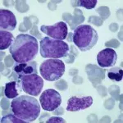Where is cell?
I'll use <instances>...</instances> for the list:
<instances>
[{
  "mask_svg": "<svg viewBox=\"0 0 123 123\" xmlns=\"http://www.w3.org/2000/svg\"><path fill=\"white\" fill-rule=\"evenodd\" d=\"M17 26V19L11 11L0 9V28L3 31H12Z\"/></svg>",
  "mask_w": 123,
  "mask_h": 123,
  "instance_id": "11",
  "label": "cell"
},
{
  "mask_svg": "<svg viewBox=\"0 0 123 123\" xmlns=\"http://www.w3.org/2000/svg\"><path fill=\"white\" fill-rule=\"evenodd\" d=\"M41 106L39 101L31 95H21L11 102V110L17 117L26 122H32L39 117Z\"/></svg>",
  "mask_w": 123,
  "mask_h": 123,
  "instance_id": "2",
  "label": "cell"
},
{
  "mask_svg": "<svg viewBox=\"0 0 123 123\" xmlns=\"http://www.w3.org/2000/svg\"><path fill=\"white\" fill-rule=\"evenodd\" d=\"M40 54L43 58L58 59L67 57L69 53L68 44L63 40L54 39L47 36L41 39Z\"/></svg>",
  "mask_w": 123,
  "mask_h": 123,
  "instance_id": "4",
  "label": "cell"
},
{
  "mask_svg": "<svg viewBox=\"0 0 123 123\" xmlns=\"http://www.w3.org/2000/svg\"><path fill=\"white\" fill-rule=\"evenodd\" d=\"M97 3V0H80L76 2V6H80L88 10H91L94 8Z\"/></svg>",
  "mask_w": 123,
  "mask_h": 123,
  "instance_id": "17",
  "label": "cell"
},
{
  "mask_svg": "<svg viewBox=\"0 0 123 123\" xmlns=\"http://www.w3.org/2000/svg\"><path fill=\"white\" fill-rule=\"evenodd\" d=\"M65 72V64L62 60L49 58L43 61L39 67L41 76L48 81H55L60 79Z\"/></svg>",
  "mask_w": 123,
  "mask_h": 123,
  "instance_id": "5",
  "label": "cell"
},
{
  "mask_svg": "<svg viewBox=\"0 0 123 123\" xmlns=\"http://www.w3.org/2000/svg\"><path fill=\"white\" fill-rule=\"evenodd\" d=\"M18 83L17 81H11V82L7 83L5 85L4 90V94L7 98H15L18 97L19 92H18ZM20 88V87H19Z\"/></svg>",
  "mask_w": 123,
  "mask_h": 123,
  "instance_id": "14",
  "label": "cell"
},
{
  "mask_svg": "<svg viewBox=\"0 0 123 123\" xmlns=\"http://www.w3.org/2000/svg\"><path fill=\"white\" fill-rule=\"evenodd\" d=\"M45 122H47V123H53V122H62V123H65V122H66V121H65L63 118H62V117H52L48 119V120Z\"/></svg>",
  "mask_w": 123,
  "mask_h": 123,
  "instance_id": "18",
  "label": "cell"
},
{
  "mask_svg": "<svg viewBox=\"0 0 123 123\" xmlns=\"http://www.w3.org/2000/svg\"><path fill=\"white\" fill-rule=\"evenodd\" d=\"M40 31L52 39L64 40L68 33V27L65 22L59 21L52 25H41Z\"/></svg>",
  "mask_w": 123,
  "mask_h": 123,
  "instance_id": "8",
  "label": "cell"
},
{
  "mask_svg": "<svg viewBox=\"0 0 123 123\" xmlns=\"http://www.w3.org/2000/svg\"><path fill=\"white\" fill-rule=\"evenodd\" d=\"M18 85L21 90L31 96H38L40 94L43 87L42 77L37 74L25 75L19 77Z\"/></svg>",
  "mask_w": 123,
  "mask_h": 123,
  "instance_id": "6",
  "label": "cell"
},
{
  "mask_svg": "<svg viewBox=\"0 0 123 123\" xmlns=\"http://www.w3.org/2000/svg\"><path fill=\"white\" fill-rule=\"evenodd\" d=\"M39 104L44 111L53 112L60 107L62 104L61 94L53 89H48L39 97Z\"/></svg>",
  "mask_w": 123,
  "mask_h": 123,
  "instance_id": "7",
  "label": "cell"
},
{
  "mask_svg": "<svg viewBox=\"0 0 123 123\" xmlns=\"http://www.w3.org/2000/svg\"><path fill=\"white\" fill-rule=\"evenodd\" d=\"M14 40L15 39L11 32L1 30L0 31V49L1 50H5L10 48Z\"/></svg>",
  "mask_w": 123,
  "mask_h": 123,
  "instance_id": "13",
  "label": "cell"
},
{
  "mask_svg": "<svg viewBox=\"0 0 123 123\" xmlns=\"http://www.w3.org/2000/svg\"><path fill=\"white\" fill-rule=\"evenodd\" d=\"M108 77L111 80L122 81L123 78V70L120 67H114V68L109 69L108 71Z\"/></svg>",
  "mask_w": 123,
  "mask_h": 123,
  "instance_id": "15",
  "label": "cell"
},
{
  "mask_svg": "<svg viewBox=\"0 0 123 123\" xmlns=\"http://www.w3.org/2000/svg\"><path fill=\"white\" fill-rule=\"evenodd\" d=\"M1 123H26L25 121L22 120V119L17 117L14 114H7L6 116L3 117L1 119Z\"/></svg>",
  "mask_w": 123,
  "mask_h": 123,
  "instance_id": "16",
  "label": "cell"
},
{
  "mask_svg": "<svg viewBox=\"0 0 123 123\" xmlns=\"http://www.w3.org/2000/svg\"><path fill=\"white\" fill-rule=\"evenodd\" d=\"M38 49V41L35 37L26 34H20L9 48V52L13 60L17 63H25L35 59Z\"/></svg>",
  "mask_w": 123,
  "mask_h": 123,
  "instance_id": "1",
  "label": "cell"
},
{
  "mask_svg": "<svg viewBox=\"0 0 123 123\" xmlns=\"http://www.w3.org/2000/svg\"><path fill=\"white\" fill-rule=\"evenodd\" d=\"M117 60V54L112 49L108 48L101 50L97 55L98 65L103 68L113 67Z\"/></svg>",
  "mask_w": 123,
  "mask_h": 123,
  "instance_id": "9",
  "label": "cell"
},
{
  "mask_svg": "<svg viewBox=\"0 0 123 123\" xmlns=\"http://www.w3.org/2000/svg\"><path fill=\"white\" fill-rule=\"evenodd\" d=\"M14 71L17 74L18 77L25 76V75L37 74L36 62H29L25 63H18L13 68Z\"/></svg>",
  "mask_w": 123,
  "mask_h": 123,
  "instance_id": "12",
  "label": "cell"
},
{
  "mask_svg": "<svg viewBox=\"0 0 123 123\" xmlns=\"http://www.w3.org/2000/svg\"><path fill=\"white\" fill-rule=\"evenodd\" d=\"M98 35L96 30L90 25H80L77 26L73 33V43L81 52L90 50L96 45Z\"/></svg>",
  "mask_w": 123,
  "mask_h": 123,
  "instance_id": "3",
  "label": "cell"
},
{
  "mask_svg": "<svg viewBox=\"0 0 123 123\" xmlns=\"http://www.w3.org/2000/svg\"><path fill=\"white\" fill-rule=\"evenodd\" d=\"M92 104L93 98L91 96H85L81 98L73 96L71 97L67 101V110L69 112H78L90 108Z\"/></svg>",
  "mask_w": 123,
  "mask_h": 123,
  "instance_id": "10",
  "label": "cell"
}]
</instances>
